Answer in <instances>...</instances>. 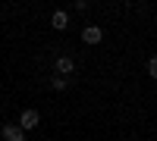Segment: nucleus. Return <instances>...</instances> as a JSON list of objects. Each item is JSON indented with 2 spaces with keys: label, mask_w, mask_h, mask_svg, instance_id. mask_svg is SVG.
I'll use <instances>...</instances> for the list:
<instances>
[{
  "label": "nucleus",
  "mask_w": 157,
  "mask_h": 141,
  "mask_svg": "<svg viewBox=\"0 0 157 141\" xmlns=\"http://www.w3.org/2000/svg\"><path fill=\"white\" fill-rule=\"evenodd\" d=\"M38 125H41V113H38V110H22L19 129H22V132H32V129H38Z\"/></svg>",
  "instance_id": "obj_1"
},
{
  "label": "nucleus",
  "mask_w": 157,
  "mask_h": 141,
  "mask_svg": "<svg viewBox=\"0 0 157 141\" xmlns=\"http://www.w3.org/2000/svg\"><path fill=\"white\" fill-rule=\"evenodd\" d=\"M82 41H85V44H91V47H94V44H101V41H104V28H101V25H85Z\"/></svg>",
  "instance_id": "obj_2"
},
{
  "label": "nucleus",
  "mask_w": 157,
  "mask_h": 141,
  "mask_svg": "<svg viewBox=\"0 0 157 141\" xmlns=\"http://www.w3.org/2000/svg\"><path fill=\"white\" fill-rule=\"evenodd\" d=\"M0 135H3V141H25V132L19 125H13V122H6L3 129H0Z\"/></svg>",
  "instance_id": "obj_3"
},
{
  "label": "nucleus",
  "mask_w": 157,
  "mask_h": 141,
  "mask_svg": "<svg viewBox=\"0 0 157 141\" xmlns=\"http://www.w3.org/2000/svg\"><path fill=\"white\" fill-rule=\"evenodd\" d=\"M50 25H54L57 32H63V28H66V25H69V13H63V9H57L54 16H50Z\"/></svg>",
  "instance_id": "obj_4"
},
{
  "label": "nucleus",
  "mask_w": 157,
  "mask_h": 141,
  "mask_svg": "<svg viewBox=\"0 0 157 141\" xmlns=\"http://www.w3.org/2000/svg\"><path fill=\"white\" fill-rule=\"evenodd\" d=\"M72 69H75V60H72V57H60V60H57V72L63 75V79H66Z\"/></svg>",
  "instance_id": "obj_5"
},
{
  "label": "nucleus",
  "mask_w": 157,
  "mask_h": 141,
  "mask_svg": "<svg viewBox=\"0 0 157 141\" xmlns=\"http://www.w3.org/2000/svg\"><path fill=\"white\" fill-rule=\"evenodd\" d=\"M50 85H54L57 91H63V88L69 85V79H63V75H54V79H50Z\"/></svg>",
  "instance_id": "obj_6"
},
{
  "label": "nucleus",
  "mask_w": 157,
  "mask_h": 141,
  "mask_svg": "<svg viewBox=\"0 0 157 141\" xmlns=\"http://www.w3.org/2000/svg\"><path fill=\"white\" fill-rule=\"evenodd\" d=\"M148 75H151V79H157V57L148 60Z\"/></svg>",
  "instance_id": "obj_7"
}]
</instances>
